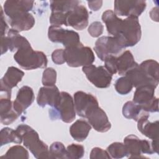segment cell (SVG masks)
<instances>
[{
	"instance_id": "33",
	"label": "cell",
	"mask_w": 159,
	"mask_h": 159,
	"mask_svg": "<svg viewBox=\"0 0 159 159\" xmlns=\"http://www.w3.org/2000/svg\"><path fill=\"white\" fill-rule=\"evenodd\" d=\"M114 86L116 91L122 95H125L129 93L134 87L130 80L125 75L118 78Z\"/></svg>"
},
{
	"instance_id": "23",
	"label": "cell",
	"mask_w": 159,
	"mask_h": 159,
	"mask_svg": "<svg viewBox=\"0 0 159 159\" xmlns=\"http://www.w3.org/2000/svg\"><path fill=\"white\" fill-rule=\"evenodd\" d=\"M34 2L33 1L7 0L4 4V11L7 17L22 12H29L32 10Z\"/></svg>"
},
{
	"instance_id": "16",
	"label": "cell",
	"mask_w": 159,
	"mask_h": 159,
	"mask_svg": "<svg viewBox=\"0 0 159 159\" xmlns=\"http://www.w3.org/2000/svg\"><path fill=\"white\" fill-rule=\"evenodd\" d=\"M60 97V93L58 88L54 85L52 86H43L40 88L37 102L39 106L45 107L48 105L51 107H55Z\"/></svg>"
},
{
	"instance_id": "29",
	"label": "cell",
	"mask_w": 159,
	"mask_h": 159,
	"mask_svg": "<svg viewBox=\"0 0 159 159\" xmlns=\"http://www.w3.org/2000/svg\"><path fill=\"white\" fill-rule=\"evenodd\" d=\"M80 3L78 1H50V9L52 12H59L67 13L73 10Z\"/></svg>"
},
{
	"instance_id": "32",
	"label": "cell",
	"mask_w": 159,
	"mask_h": 159,
	"mask_svg": "<svg viewBox=\"0 0 159 159\" xmlns=\"http://www.w3.org/2000/svg\"><path fill=\"white\" fill-rule=\"evenodd\" d=\"M49 152L51 158H68L66 149L64 145L60 142H53L50 147Z\"/></svg>"
},
{
	"instance_id": "17",
	"label": "cell",
	"mask_w": 159,
	"mask_h": 159,
	"mask_svg": "<svg viewBox=\"0 0 159 159\" xmlns=\"http://www.w3.org/2000/svg\"><path fill=\"white\" fill-rule=\"evenodd\" d=\"M34 99L35 96L33 89L28 86H24L19 89L17 93L16 98L13 101L14 109L20 115L32 104Z\"/></svg>"
},
{
	"instance_id": "38",
	"label": "cell",
	"mask_w": 159,
	"mask_h": 159,
	"mask_svg": "<svg viewBox=\"0 0 159 159\" xmlns=\"http://www.w3.org/2000/svg\"><path fill=\"white\" fill-rule=\"evenodd\" d=\"M104 27L99 21L93 22L88 27V33L93 37H98L103 32Z\"/></svg>"
},
{
	"instance_id": "41",
	"label": "cell",
	"mask_w": 159,
	"mask_h": 159,
	"mask_svg": "<svg viewBox=\"0 0 159 159\" xmlns=\"http://www.w3.org/2000/svg\"><path fill=\"white\" fill-rule=\"evenodd\" d=\"M7 30H8V25H7V23L5 21L3 10L1 7V37L5 36V34L7 32Z\"/></svg>"
},
{
	"instance_id": "18",
	"label": "cell",
	"mask_w": 159,
	"mask_h": 159,
	"mask_svg": "<svg viewBox=\"0 0 159 159\" xmlns=\"http://www.w3.org/2000/svg\"><path fill=\"white\" fill-rule=\"evenodd\" d=\"M125 75L130 80L133 86L136 88L143 86H151L156 88L159 83L150 78L139 65L129 71Z\"/></svg>"
},
{
	"instance_id": "5",
	"label": "cell",
	"mask_w": 159,
	"mask_h": 159,
	"mask_svg": "<svg viewBox=\"0 0 159 159\" xmlns=\"http://www.w3.org/2000/svg\"><path fill=\"white\" fill-rule=\"evenodd\" d=\"M155 88L143 86L136 88L133 101L139 104L142 109L147 112L158 111V99L154 95Z\"/></svg>"
},
{
	"instance_id": "35",
	"label": "cell",
	"mask_w": 159,
	"mask_h": 159,
	"mask_svg": "<svg viewBox=\"0 0 159 159\" xmlns=\"http://www.w3.org/2000/svg\"><path fill=\"white\" fill-rule=\"evenodd\" d=\"M57 81V72L53 68H47L42 75V84L44 86H54Z\"/></svg>"
},
{
	"instance_id": "15",
	"label": "cell",
	"mask_w": 159,
	"mask_h": 159,
	"mask_svg": "<svg viewBox=\"0 0 159 159\" xmlns=\"http://www.w3.org/2000/svg\"><path fill=\"white\" fill-rule=\"evenodd\" d=\"M86 118L88 119L91 126L98 132H106L111 127L106 112L99 106L93 108L88 113Z\"/></svg>"
},
{
	"instance_id": "14",
	"label": "cell",
	"mask_w": 159,
	"mask_h": 159,
	"mask_svg": "<svg viewBox=\"0 0 159 159\" xmlns=\"http://www.w3.org/2000/svg\"><path fill=\"white\" fill-rule=\"evenodd\" d=\"M89 14L83 5H78L66 13V26H71L76 30H81L88 25Z\"/></svg>"
},
{
	"instance_id": "34",
	"label": "cell",
	"mask_w": 159,
	"mask_h": 159,
	"mask_svg": "<svg viewBox=\"0 0 159 159\" xmlns=\"http://www.w3.org/2000/svg\"><path fill=\"white\" fill-rule=\"evenodd\" d=\"M1 158H29L28 151L21 145H14L9 148L4 156Z\"/></svg>"
},
{
	"instance_id": "26",
	"label": "cell",
	"mask_w": 159,
	"mask_h": 159,
	"mask_svg": "<svg viewBox=\"0 0 159 159\" xmlns=\"http://www.w3.org/2000/svg\"><path fill=\"white\" fill-rule=\"evenodd\" d=\"M6 37L9 50L11 52L17 50L21 46L29 42L26 38L20 35L19 34V32L12 29L8 30Z\"/></svg>"
},
{
	"instance_id": "21",
	"label": "cell",
	"mask_w": 159,
	"mask_h": 159,
	"mask_svg": "<svg viewBox=\"0 0 159 159\" xmlns=\"http://www.w3.org/2000/svg\"><path fill=\"white\" fill-rule=\"evenodd\" d=\"M0 99L1 122L4 125L11 124L20 115L14 109L13 102L11 101V98L1 96Z\"/></svg>"
},
{
	"instance_id": "42",
	"label": "cell",
	"mask_w": 159,
	"mask_h": 159,
	"mask_svg": "<svg viewBox=\"0 0 159 159\" xmlns=\"http://www.w3.org/2000/svg\"><path fill=\"white\" fill-rule=\"evenodd\" d=\"M89 7L94 11H98L102 6V1H88Z\"/></svg>"
},
{
	"instance_id": "43",
	"label": "cell",
	"mask_w": 159,
	"mask_h": 159,
	"mask_svg": "<svg viewBox=\"0 0 159 159\" xmlns=\"http://www.w3.org/2000/svg\"><path fill=\"white\" fill-rule=\"evenodd\" d=\"M1 55H3L9 50V47H8V43H7L6 36L1 37Z\"/></svg>"
},
{
	"instance_id": "2",
	"label": "cell",
	"mask_w": 159,
	"mask_h": 159,
	"mask_svg": "<svg viewBox=\"0 0 159 159\" xmlns=\"http://www.w3.org/2000/svg\"><path fill=\"white\" fill-rule=\"evenodd\" d=\"M16 130L21 136L24 145L36 158H51L47 145L40 139L38 133L31 127L20 124Z\"/></svg>"
},
{
	"instance_id": "4",
	"label": "cell",
	"mask_w": 159,
	"mask_h": 159,
	"mask_svg": "<svg viewBox=\"0 0 159 159\" xmlns=\"http://www.w3.org/2000/svg\"><path fill=\"white\" fill-rule=\"evenodd\" d=\"M141 27L137 17H128L123 20L119 35L116 37L125 48L135 45L140 40Z\"/></svg>"
},
{
	"instance_id": "19",
	"label": "cell",
	"mask_w": 159,
	"mask_h": 159,
	"mask_svg": "<svg viewBox=\"0 0 159 159\" xmlns=\"http://www.w3.org/2000/svg\"><path fill=\"white\" fill-rule=\"evenodd\" d=\"M8 19L12 29L17 32L29 30L35 24V19L29 12H20L8 17Z\"/></svg>"
},
{
	"instance_id": "11",
	"label": "cell",
	"mask_w": 159,
	"mask_h": 159,
	"mask_svg": "<svg viewBox=\"0 0 159 159\" xmlns=\"http://www.w3.org/2000/svg\"><path fill=\"white\" fill-rule=\"evenodd\" d=\"M114 13L120 16L137 17L141 15L146 7L145 1H115Z\"/></svg>"
},
{
	"instance_id": "31",
	"label": "cell",
	"mask_w": 159,
	"mask_h": 159,
	"mask_svg": "<svg viewBox=\"0 0 159 159\" xmlns=\"http://www.w3.org/2000/svg\"><path fill=\"white\" fill-rule=\"evenodd\" d=\"M107 152L112 158H121L127 157L125 146L121 142H114L107 148Z\"/></svg>"
},
{
	"instance_id": "6",
	"label": "cell",
	"mask_w": 159,
	"mask_h": 159,
	"mask_svg": "<svg viewBox=\"0 0 159 159\" xmlns=\"http://www.w3.org/2000/svg\"><path fill=\"white\" fill-rule=\"evenodd\" d=\"M48 37L52 42L62 43L65 48L75 47L81 43L77 32L65 29L61 26H50L48 30Z\"/></svg>"
},
{
	"instance_id": "20",
	"label": "cell",
	"mask_w": 159,
	"mask_h": 159,
	"mask_svg": "<svg viewBox=\"0 0 159 159\" xmlns=\"http://www.w3.org/2000/svg\"><path fill=\"white\" fill-rule=\"evenodd\" d=\"M149 114L144 112L137 120V128L139 130L147 137L152 140L158 139V121L150 122L148 119Z\"/></svg>"
},
{
	"instance_id": "25",
	"label": "cell",
	"mask_w": 159,
	"mask_h": 159,
	"mask_svg": "<svg viewBox=\"0 0 159 159\" xmlns=\"http://www.w3.org/2000/svg\"><path fill=\"white\" fill-rule=\"evenodd\" d=\"M91 126L89 123L84 119H78L70 127L71 136L78 142L84 140L91 130Z\"/></svg>"
},
{
	"instance_id": "1",
	"label": "cell",
	"mask_w": 159,
	"mask_h": 159,
	"mask_svg": "<svg viewBox=\"0 0 159 159\" xmlns=\"http://www.w3.org/2000/svg\"><path fill=\"white\" fill-rule=\"evenodd\" d=\"M14 58L21 68L26 70L44 68L48 63L45 54L34 50L29 42L16 51Z\"/></svg>"
},
{
	"instance_id": "8",
	"label": "cell",
	"mask_w": 159,
	"mask_h": 159,
	"mask_svg": "<svg viewBox=\"0 0 159 159\" xmlns=\"http://www.w3.org/2000/svg\"><path fill=\"white\" fill-rule=\"evenodd\" d=\"M83 71L87 79L98 88H108L111 83L112 75H111L104 66H96L89 65L83 66Z\"/></svg>"
},
{
	"instance_id": "36",
	"label": "cell",
	"mask_w": 159,
	"mask_h": 159,
	"mask_svg": "<svg viewBox=\"0 0 159 159\" xmlns=\"http://www.w3.org/2000/svg\"><path fill=\"white\" fill-rule=\"evenodd\" d=\"M68 158L78 159L81 158L84 154V148L80 144L72 143L67 147L66 148Z\"/></svg>"
},
{
	"instance_id": "24",
	"label": "cell",
	"mask_w": 159,
	"mask_h": 159,
	"mask_svg": "<svg viewBox=\"0 0 159 159\" xmlns=\"http://www.w3.org/2000/svg\"><path fill=\"white\" fill-rule=\"evenodd\" d=\"M102 20L105 23L107 32L112 37H117L120 31L123 19L119 18L111 10H107L102 13Z\"/></svg>"
},
{
	"instance_id": "37",
	"label": "cell",
	"mask_w": 159,
	"mask_h": 159,
	"mask_svg": "<svg viewBox=\"0 0 159 159\" xmlns=\"http://www.w3.org/2000/svg\"><path fill=\"white\" fill-rule=\"evenodd\" d=\"M66 13L59 12H52L50 17V23L52 25L61 26L65 25L66 26Z\"/></svg>"
},
{
	"instance_id": "3",
	"label": "cell",
	"mask_w": 159,
	"mask_h": 159,
	"mask_svg": "<svg viewBox=\"0 0 159 159\" xmlns=\"http://www.w3.org/2000/svg\"><path fill=\"white\" fill-rule=\"evenodd\" d=\"M64 58L65 62L70 67L92 65L95 60L94 54L91 48L84 47L82 43L64 49Z\"/></svg>"
},
{
	"instance_id": "22",
	"label": "cell",
	"mask_w": 159,
	"mask_h": 159,
	"mask_svg": "<svg viewBox=\"0 0 159 159\" xmlns=\"http://www.w3.org/2000/svg\"><path fill=\"white\" fill-rule=\"evenodd\" d=\"M138 65L139 64L135 61L134 58L129 50H126L120 56L115 57L116 69L119 75H125L129 71Z\"/></svg>"
},
{
	"instance_id": "10",
	"label": "cell",
	"mask_w": 159,
	"mask_h": 159,
	"mask_svg": "<svg viewBox=\"0 0 159 159\" xmlns=\"http://www.w3.org/2000/svg\"><path fill=\"white\" fill-rule=\"evenodd\" d=\"M53 109H55V118L58 117L66 123H70L76 117V111L74 101L70 94L62 91L60 99Z\"/></svg>"
},
{
	"instance_id": "27",
	"label": "cell",
	"mask_w": 159,
	"mask_h": 159,
	"mask_svg": "<svg viewBox=\"0 0 159 159\" xmlns=\"http://www.w3.org/2000/svg\"><path fill=\"white\" fill-rule=\"evenodd\" d=\"M144 112L141 107L134 101H127L122 107L123 116L127 119H134L135 121H137Z\"/></svg>"
},
{
	"instance_id": "39",
	"label": "cell",
	"mask_w": 159,
	"mask_h": 159,
	"mask_svg": "<svg viewBox=\"0 0 159 159\" xmlns=\"http://www.w3.org/2000/svg\"><path fill=\"white\" fill-rule=\"evenodd\" d=\"M89 158L91 159L95 158H107L110 159L111 157L109 155L108 152L101 148L99 147H94L92 149Z\"/></svg>"
},
{
	"instance_id": "30",
	"label": "cell",
	"mask_w": 159,
	"mask_h": 159,
	"mask_svg": "<svg viewBox=\"0 0 159 159\" xmlns=\"http://www.w3.org/2000/svg\"><path fill=\"white\" fill-rule=\"evenodd\" d=\"M139 66L152 80L159 82L158 63L153 60H147L142 62Z\"/></svg>"
},
{
	"instance_id": "28",
	"label": "cell",
	"mask_w": 159,
	"mask_h": 159,
	"mask_svg": "<svg viewBox=\"0 0 159 159\" xmlns=\"http://www.w3.org/2000/svg\"><path fill=\"white\" fill-rule=\"evenodd\" d=\"M1 146L14 142L20 143L22 142V139L19 132L11 128L5 127L1 129L0 134Z\"/></svg>"
},
{
	"instance_id": "12",
	"label": "cell",
	"mask_w": 159,
	"mask_h": 159,
	"mask_svg": "<svg viewBox=\"0 0 159 159\" xmlns=\"http://www.w3.org/2000/svg\"><path fill=\"white\" fill-rule=\"evenodd\" d=\"M24 73L19 68L10 66L1 80V96L8 98L11 97V89L22 80Z\"/></svg>"
},
{
	"instance_id": "9",
	"label": "cell",
	"mask_w": 159,
	"mask_h": 159,
	"mask_svg": "<svg viewBox=\"0 0 159 159\" xmlns=\"http://www.w3.org/2000/svg\"><path fill=\"white\" fill-rule=\"evenodd\" d=\"M129 158H140L142 154L154 153L152 142L147 140H141L134 135H129L124 139Z\"/></svg>"
},
{
	"instance_id": "40",
	"label": "cell",
	"mask_w": 159,
	"mask_h": 159,
	"mask_svg": "<svg viewBox=\"0 0 159 159\" xmlns=\"http://www.w3.org/2000/svg\"><path fill=\"white\" fill-rule=\"evenodd\" d=\"M52 59L54 63L61 65L65 62L64 58V49H57L52 54Z\"/></svg>"
},
{
	"instance_id": "13",
	"label": "cell",
	"mask_w": 159,
	"mask_h": 159,
	"mask_svg": "<svg viewBox=\"0 0 159 159\" xmlns=\"http://www.w3.org/2000/svg\"><path fill=\"white\" fill-rule=\"evenodd\" d=\"M73 101L76 113L79 116L84 118L93 108L98 106L99 104L97 99L94 96L81 91L74 94Z\"/></svg>"
},
{
	"instance_id": "7",
	"label": "cell",
	"mask_w": 159,
	"mask_h": 159,
	"mask_svg": "<svg viewBox=\"0 0 159 159\" xmlns=\"http://www.w3.org/2000/svg\"><path fill=\"white\" fill-rule=\"evenodd\" d=\"M124 48L117 39L111 36L99 37L94 47V50L98 58L103 61L109 56L117 55Z\"/></svg>"
}]
</instances>
